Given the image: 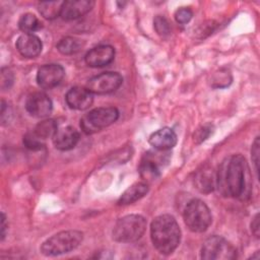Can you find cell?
Returning <instances> with one entry per match:
<instances>
[{"instance_id":"6da1fadb","label":"cell","mask_w":260,"mask_h":260,"mask_svg":"<svg viewBox=\"0 0 260 260\" xmlns=\"http://www.w3.org/2000/svg\"><path fill=\"white\" fill-rule=\"evenodd\" d=\"M219 193L224 197L247 200L252 191V180L249 166L241 154L225 157L216 173V183Z\"/></svg>"},{"instance_id":"7a4b0ae2","label":"cell","mask_w":260,"mask_h":260,"mask_svg":"<svg viewBox=\"0 0 260 260\" xmlns=\"http://www.w3.org/2000/svg\"><path fill=\"white\" fill-rule=\"evenodd\" d=\"M150 238L154 248L160 254H172L181 240V230L175 217L170 214L156 216L150 225Z\"/></svg>"},{"instance_id":"3957f363","label":"cell","mask_w":260,"mask_h":260,"mask_svg":"<svg viewBox=\"0 0 260 260\" xmlns=\"http://www.w3.org/2000/svg\"><path fill=\"white\" fill-rule=\"evenodd\" d=\"M83 240V234L79 231H63L53 235L41 246V252L45 256H57L76 249Z\"/></svg>"},{"instance_id":"277c9868","label":"cell","mask_w":260,"mask_h":260,"mask_svg":"<svg viewBox=\"0 0 260 260\" xmlns=\"http://www.w3.org/2000/svg\"><path fill=\"white\" fill-rule=\"evenodd\" d=\"M146 230V219L139 214H129L120 218L113 229V239L121 243L139 240Z\"/></svg>"},{"instance_id":"5b68a950","label":"cell","mask_w":260,"mask_h":260,"mask_svg":"<svg viewBox=\"0 0 260 260\" xmlns=\"http://www.w3.org/2000/svg\"><path fill=\"white\" fill-rule=\"evenodd\" d=\"M183 216L187 228L194 233L205 232L212 221L208 206L200 199L190 200L184 209Z\"/></svg>"},{"instance_id":"8992f818","label":"cell","mask_w":260,"mask_h":260,"mask_svg":"<svg viewBox=\"0 0 260 260\" xmlns=\"http://www.w3.org/2000/svg\"><path fill=\"white\" fill-rule=\"evenodd\" d=\"M119 112L114 107H101L89 111L80 120V126L86 134L95 133L117 121Z\"/></svg>"},{"instance_id":"52a82bcc","label":"cell","mask_w":260,"mask_h":260,"mask_svg":"<svg viewBox=\"0 0 260 260\" xmlns=\"http://www.w3.org/2000/svg\"><path fill=\"white\" fill-rule=\"evenodd\" d=\"M236 257V248L220 236H211L202 245L201 258L204 260H231Z\"/></svg>"},{"instance_id":"ba28073f","label":"cell","mask_w":260,"mask_h":260,"mask_svg":"<svg viewBox=\"0 0 260 260\" xmlns=\"http://www.w3.org/2000/svg\"><path fill=\"white\" fill-rule=\"evenodd\" d=\"M123 82V77L117 72H104L88 79L86 88L95 94H107L117 90Z\"/></svg>"},{"instance_id":"9c48e42d","label":"cell","mask_w":260,"mask_h":260,"mask_svg":"<svg viewBox=\"0 0 260 260\" xmlns=\"http://www.w3.org/2000/svg\"><path fill=\"white\" fill-rule=\"evenodd\" d=\"M53 104L51 99L44 92L37 91L30 93L25 101V110L36 118H45L52 112Z\"/></svg>"},{"instance_id":"30bf717a","label":"cell","mask_w":260,"mask_h":260,"mask_svg":"<svg viewBox=\"0 0 260 260\" xmlns=\"http://www.w3.org/2000/svg\"><path fill=\"white\" fill-rule=\"evenodd\" d=\"M64 74L65 71L61 65L46 64L38 70L37 81L42 88H53L62 81Z\"/></svg>"},{"instance_id":"8fae6325","label":"cell","mask_w":260,"mask_h":260,"mask_svg":"<svg viewBox=\"0 0 260 260\" xmlns=\"http://www.w3.org/2000/svg\"><path fill=\"white\" fill-rule=\"evenodd\" d=\"M115 57V49L109 45H100L89 50L85 57V63L89 67H104L109 65Z\"/></svg>"},{"instance_id":"7c38bea8","label":"cell","mask_w":260,"mask_h":260,"mask_svg":"<svg viewBox=\"0 0 260 260\" xmlns=\"http://www.w3.org/2000/svg\"><path fill=\"white\" fill-rule=\"evenodd\" d=\"M65 101L66 104L69 106V108L74 109V110H79L83 111L88 109L92 102V93L85 87H79L75 86L70 88L66 95H65Z\"/></svg>"},{"instance_id":"4fadbf2b","label":"cell","mask_w":260,"mask_h":260,"mask_svg":"<svg viewBox=\"0 0 260 260\" xmlns=\"http://www.w3.org/2000/svg\"><path fill=\"white\" fill-rule=\"evenodd\" d=\"M94 2L90 0H69L64 1L61 16L63 19L72 20L77 19L91 10Z\"/></svg>"},{"instance_id":"5bb4252c","label":"cell","mask_w":260,"mask_h":260,"mask_svg":"<svg viewBox=\"0 0 260 260\" xmlns=\"http://www.w3.org/2000/svg\"><path fill=\"white\" fill-rule=\"evenodd\" d=\"M42 41L34 34H23L16 41L17 51L26 58L37 57L42 52Z\"/></svg>"},{"instance_id":"9a60e30c","label":"cell","mask_w":260,"mask_h":260,"mask_svg":"<svg viewBox=\"0 0 260 260\" xmlns=\"http://www.w3.org/2000/svg\"><path fill=\"white\" fill-rule=\"evenodd\" d=\"M148 142L155 149L166 151L173 148L176 145L177 134L173 129L169 127H164L153 132L149 136Z\"/></svg>"},{"instance_id":"2e32d148","label":"cell","mask_w":260,"mask_h":260,"mask_svg":"<svg viewBox=\"0 0 260 260\" xmlns=\"http://www.w3.org/2000/svg\"><path fill=\"white\" fill-rule=\"evenodd\" d=\"M78 141L79 133L75 128L71 126H66L58 129L53 137L54 145L59 150L72 149Z\"/></svg>"},{"instance_id":"e0dca14e","label":"cell","mask_w":260,"mask_h":260,"mask_svg":"<svg viewBox=\"0 0 260 260\" xmlns=\"http://www.w3.org/2000/svg\"><path fill=\"white\" fill-rule=\"evenodd\" d=\"M216 183V174L212 169L203 167L194 177V185L201 193H210L213 191Z\"/></svg>"},{"instance_id":"ac0fdd59","label":"cell","mask_w":260,"mask_h":260,"mask_svg":"<svg viewBox=\"0 0 260 260\" xmlns=\"http://www.w3.org/2000/svg\"><path fill=\"white\" fill-rule=\"evenodd\" d=\"M148 185L145 182H137L128 187L118 200V205H129L141 199L148 192Z\"/></svg>"},{"instance_id":"d6986e66","label":"cell","mask_w":260,"mask_h":260,"mask_svg":"<svg viewBox=\"0 0 260 260\" xmlns=\"http://www.w3.org/2000/svg\"><path fill=\"white\" fill-rule=\"evenodd\" d=\"M139 172L141 177L146 181L154 180L159 176V165L154 159L153 155H145V157L141 160V164L139 166Z\"/></svg>"},{"instance_id":"ffe728a7","label":"cell","mask_w":260,"mask_h":260,"mask_svg":"<svg viewBox=\"0 0 260 260\" xmlns=\"http://www.w3.org/2000/svg\"><path fill=\"white\" fill-rule=\"evenodd\" d=\"M82 43L80 40L73 37H65L57 44L58 51L63 55H73L80 51Z\"/></svg>"},{"instance_id":"44dd1931","label":"cell","mask_w":260,"mask_h":260,"mask_svg":"<svg viewBox=\"0 0 260 260\" xmlns=\"http://www.w3.org/2000/svg\"><path fill=\"white\" fill-rule=\"evenodd\" d=\"M64 1H46L39 3L40 13L47 19H54L61 15V10Z\"/></svg>"},{"instance_id":"7402d4cb","label":"cell","mask_w":260,"mask_h":260,"mask_svg":"<svg viewBox=\"0 0 260 260\" xmlns=\"http://www.w3.org/2000/svg\"><path fill=\"white\" fill-rule=\"evenodd\" d=\"M18 26L24 34H32L42 28V22L32 13H25L20 16Z\"/></svg>"},{"instance_id":"603a6c76","label":"cell","mask_w":260,"mask_h":260,"mask_svg":"<svg viewBox=\"0 0 260 260\" xmlns=\"http://www.w3.org/2000/svg\"><path fill=\"white\" fill-rule=\"evenodd\" d=\"M57 130H58V127H57L56 122L52 119H47V120H44V121L40 122L36 126V128L34 129L32 132L39 138L44 140V139L49 138V137H54Z\"/></svg>"},{"instance_id":"cb8c5ba5","label":"cell","mask_w":260,"mask_h":260,"mask_svg":"<svg viewBox=\"0 0 260 260\" xmlns=\"http://www.w3.org/2000/svg\"><path fill=\"white\" fill-rule=\"evenodd\" d=\"M153 25L154 28L156 30V32L161 36V37H166L170 34L171 28H170V24L168 22V20L160 15H157L154 20H153Z\"/></svg>"},{"instance_id":"d4e9b609","label":"cell","mask_w":260,"mask_h":260,"mask_svg":"<svg viewBox=\"0 0 260 260\" xmlns=\"http://www.w3.org/2000/svg\"><path fill=\"white\" fill-rule=\"evenodd\" d=\"M23 143L24 145L32 150H38L41 149L44 146L43 140L41 138H39L34 132L32 133H27L24 137H23Z\"/></svg>"},{"instance_id":"484cf974","label":"cell","mask_w":260,"mask_h":260,"mask_svg":"<svg viewBox=\"0 0 260 260\" xmlns=\"http://www.w3.org/2000/svg\"><path fill=\"white\" fill-rule=\"evenodd\" d=\"M192 16H193V12L188 7H182L180 9H178L175 13L176 21L179 23H182V24L189 22L191 20Z\"/></svg>"},{"instance_id":"4316f807","label":"cell","mask_w":260,"mask_h":260,"mask_svg":"<svg viewBox=\"0 0 260 260\" xmlns=\"http://www.w3.org/2000/svg\"><path fill=\"white\" fill-rule=\"evenodd\" d=\"M212 133V125L206 124L200 127L194 134V142L201 143L205 139L208 138V136Z\"/></svg>"},{"instance_id":"83f0119b","label":"cell","mask_w":260,"mask_h":260,"mask_svg":"<svg viewBox=\"0 0 260 260\" xmlns=\"http://www.w3.org/2000/svg\"><path fill=\"white\" fill-rule=\"evenodd\" d=\"M259 153H260V142H259V137H256L252 149H251V154H252V161L255 165V171L257 173L258 176V172H259Z\"/></svg>"},{"instance_id":"f1b7e54d","label":"cell","mask_w":260,"mask_h":260,"mask_svg":"<svg viewBox=\"0 0 260 260\" xmlns=\"http://www.w3.org/2000/svg\"><path fill=\"white\" fill-rule=\"evenodd\" d=\"M13 82V74L9 69L3 68L1 70V87L9 88Z\"/></svg>"},{"instance_id":"f546056e","label":"cell","mask_w":260,"mask_h":260,"mask_svg":"<svg viewBox=\"0 0 260 260\" xmlns=\"http://www.w3.org/2000/svg\"><path fill=\"white\" fill-rule=\"evenodd\" d=\"M251 231L252 234L256 237L259 238V234H260V223H259V213H256L255 216L252 219L251 222Z\"/></svg>"},{"instance_id":"4dcf8cb0","label":"cell","mask_w":260,"mask_h":260,"mask_svg":"<svg viewBox=\"0 0 260 260\" xmlns=\"http://www.w3.org/2000/svg\"><path fill=\"white\" fill-rule=\"evenodd\" d=\"M6 216L5 214L2 212L1 214V240H4V237L6 235Z\"/></svg>"}]
</instances>
